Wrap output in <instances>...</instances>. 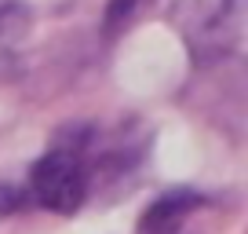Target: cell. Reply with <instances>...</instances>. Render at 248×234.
Instances as JSON below:
<instances>
[{
  "label": "cell",
  "mask_w": 248,
  "mask_h": 234,
  "mask_svg": "<svg viewBox=\"0 0 248 234\" xmlns=\"http://www.w3.org/2000/svg\"><path fill=\"white\" fill-rule=\"evenodd\" d=\"M95 125H70L51 139V147L30 165L26 194L33 205L73 216L92 198V147H95Z\"/></svg>",
  "instance_id": "cell-1"
},
{
  "label": "cell",
  "mask_w": 248,
  "mask_h": 234,
  "mask_svg": "<svg viewBox=\"0 0 248 234\" xmlns=\"http://www.w3.org/2000/svg\"><path fill=\"white\" fill-rule=\"evenodd\" d=\"M171 26L183 37L194 66L226 63L241 44L245 0H175Z\"/></svg>",
  "instance_id": "cell-2"
},
{
  "label": "cell",
  "mask_w": 248,
  "mask_h": 234,
  "mask_svg": "<svg viewBox=\"0 0 248 234\" xmlns=\"http://www.w3.org/2000/svg\"><path fill=\"white\" fill-rule=\"evenodd\" d=\"M208 198L201 190H190V187H175L168 194H161L139 219V234H183L186 219L194 216L197 209H204Z\"/></svg>",
  "instance_id": "cell-3"
},
{
  "label": "cell",
  "mask_w": 248,
  "mask_h": 234,
  "mask_svg": "<svg viewBox=\"0 0 248 234\" xmlns=\"http://www.w3.org/2000/svg\"><path fill=\"white\" fill-rule=\"evenodd\" d=\"M146 4H150V0H106V11H102V33H106L109 40L121 37Z\"/></svg>",
  "instance_id": "cell-4"
},
{
  "label": "cell",
  "mask_w": 248,
  "mask_h": 234,
  "mask_svg": "<svg viewBox=\"0 0 248 234\" xmlns=\"http://www.w3.org/2000/svg\"><path fill=\"white\" fill-rule=\"evenodd\" d=\"M26 201H30V194H26V187H11V183H0V219L11 216V212H22Z\"/></svg>",
  "instance_id": "cell-5"
},
{
  "label": "cell",
  "mask_w": 248,
  "mask_h": 234,
  "mask_svg": "<svg viewBox=\"0 0 248 234\" xmlns=\"http://www.w3.org/2000/svg\"><path fill=\"white\" fill-rule=\"evenodd\" d=\"M22 18H26V11H22L18 0H0V30H4V26L22 22Z\"/></svg>",
  "instance_id": "cell-6"
}]
</instances>
